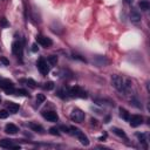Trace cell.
Instances as JSON below:
<instances>
[{
  "label": "cell",
  "instance_id": "17",
  "mask_svg": "<svg viewBox=\"0 0 150 150\" xmlns=\"http://www.w3.org/2000/svg\"><path fill=\"white\" fill-rule=\"evenodd\" d=\"M138 7H140L141 10H143V11H148V10L150 8V4H149L148 1H145V0H143V1H141V3L138 4Z\"/></svg>",
  "mask_w": 150,
  "mask_h": 150
},
{
  "label": "cell",
  "instance_id": "24",
  "mask_svg": "<svg viewBox=\"0 0 150 150\" xmlns=\"http://www.w3.org/2000/svg\"><path fill=\"white\" fill-rule=\"evenodd\" d=\"M49 133H50L52 135H56V136H60V133H59V129H57V128H55V127H53V128H50V129H49Z\"/></svg>",
  "mask_w": 150,
  "mask_h": 150
},
{
  "label": "cell",
  "instance_id": "7",
  "mask_svg": "<svg viewBox=\"0 0 150 150\" xmlns=\"http://www.w3.org/2000/svg\"><path fill=\"white\" fill-rule=\"evenodd\" d=\"M42 116H44V118H46L47 121H49V122H56L57 120H59L57 114L55 111H52V110H45V111H42Z\"/></svg>",
  "mask_w": 150,
  "mask_h": 150
},
{
  "label": "cell",
  "instance_id": "13",
  "mask_svg": "<svg viewBox=\"0 0 150 150\" xmlns=\"http://www.w3.org/2000/svg\"><path fill=\"white\" fill-rule=\"evenodd\" d=\"M130 20L133 22H138L141 20V13L137 10H131V12H130Z\"/></svg>",
  "mask_w": 150,
  "mask_h": 150
},
{
  "label": "cell",
  "instance_id": "32",
  "mask_svg": "<svg viewBox=\"0 0 150 150\" xmlns=\"http://www.w3.org/2000/svg\"><path fill=\"white\" fill-rule=\"evenodd\" d=\"M0 102H1V99H0Z\"/></svg>",
  "mask_w": 150,
  "mask_h": 150
},
{
  "label": "cell",
  "instance_id": "23",
  "mask_svg": "<svg viewBox=\"0 0 150 150\" xmlns=\"http://www.w3.org/2000/svg\"><path fill=\"white\" fill-rule=\"evenodd\" d=\"M45 89H47V91H52V89L54 88V83L53 82H46L45 86H44Z\"/></svg>",
  "mask_w": 150,
  "mask_h": 150
},
{
  "label": "cell",
  "instance_id": "9",
  "mask_svg": "<svg viewBox=\"0 0 150 150\" xmlns=\"http://www.w3.org/2000/svg\"><path fill=\"white\" fill-rule=\"evenodd\" d=\"M37 41H38V44H40L41 46H44L46 48L50 47L53 45V41L49 38H46V37H42V35H38L37 37Z\"/></svg>",
  "mask_w": 150,
  "mask_h": 150
},
{
  "label": "cell",
  "instance_id": "4",
  "mask_svg": "<svg viewBox=\"0 0 150 150\" xmlns=\"http://www.w3.org/2000/svg\"><path fill=\"white\" fill-rule=\"evenodd\" d=\"M68 96H71V97H87V94H86V92L84 91H82V89L80 88V87H73V88H71V89H68Z\"/></svg>",
  "mask_w": 150,
  "mask_h": 150
},
{
  "label": "cell",
  "instance_id": "31",
  "mask_svg": "<svg viewBox=\"0 0 150 150\" xmlns=\"http://www.w3.org/2000/svg\"><path fill=\"white\" fill-rule=\"evenodd\" d=\"M126 1H127V3H130V1H131V0H126Z\"/></svg>",
  "mask_w": 150,
  "mask_h": 150
},
{
  "label": "cell",
  "instance_id": "6",
  "mask_svg": "<svg viewBox=\"0 0 150 150\" xmlns=\"http://www.w3.org/2000/svg\"><path fill=\"white\" fill-rule=\"evenodd\" d=\"M84 117H86L84 113L82 110H80V109H74L72 111V114H71V118L73 120L74 122H77V123L82 122L83 120H84Z\"/></svg>",
  "mask_w": 150,
  "mask_h": 150
},
{
  "label": "cell",
  "instance_id": "29",
  "mask_svg": "<svg viewBox=\"0 0 150 150\" xmlns=\"http://www.w3.org/2000/svg\"><path fill=\"white\" fill-rule=\"evenodd\" d=\"M1 61H3V62H4L5 65H6V66H8V65H10V62H8V60H7L6 57H4V56L1 57Z\"/></svg>",
  "mask_w": 150,
  "mask_h": 150
},
{
  "label": "cell",
  "instance_id": "28",
  "mask_svg": "<svg viewBox=\"0 0 150 150\" xmlns=\"http://www.w3.org/2000/svg\"><path fill=\"white\" fill-rule=\"evenodd\" d=\"M60 129L64 130L65 133H69V128H68V127H66V126H61V127H60Z\"/></svg>",
  "mask_w": 150,
  "mask_h": 150
},
{
  "label": "cell",
  "instance_id": "26",
  "mask_svg": "<svg viewBox=\"0 0 150 150\" xmlns=\"http://www.w3.org/2000/svg\"><path fill=\"white\" fill-rule=\"evenodd\" d=\"M8 116V111L6 110H0V118H6Z\"/></svg>",
  "mask_w": 150,
  "mask_h": 150
},
{
  "label": "cell",
  "instance_id": "11",
  "mask_svg": "<svg viewBox=\"0 0 150 150\" xmlns=\"http://www.w3.org/2000/svg\"><path fill=\"white\" fill-rule=\"evenodd\" d=\"M0 147L5 148V149H20L19 145L13 144V142L10 141V140H1L0 141Z\"/></svg>",
  "mask_w": 150,
  "mask_h": 150
},
{
  "label": "cell",
  "instance_id": "19",
  "mask_svg": "<svg viewBox=\"0 0 150 150\" xmlns=\"http://www.w3.org/2000/svg\"><path fill=\"white\" fill-rule=\"evenodd\" d=\"M21 82H26V83H27V86H29L31 88H35V87H37V83H35L32 79H28V80H21Z\"/></svg>",
  "mask_w": 150,
  "mask_h": 150
},
{
  "label": "cell",
  "instance_id": "25",
  "mask_svg": "<svg viewBox=\"0 0 150 150\" xmlns=\"http://www.w3.org/2000/svg\"><path fill=\"white\" fill-rule=\"evenodd\" d=\"M136 136L138 137L140 142H145V135H144V134H140V133H137V134H136Z\"/></svg>",
  "mask_w": 150,
  "mask_h": 150
},
{
  "label": "cell",
  "instance_id": "12",
  "mask_svg": "<svg viewBox=\"0 0 150 150\" xmlns=\"http://www.w3.org/2000/svg\"><path fill=\"white\" fill-rule=\"evenodd\" d=\"M5 131H6L7 134H10V135H14V134H17V133L19 131V129H18L17 126H14V124H12V123H8V124H6V127H5Z\"/></svg>",
  "mask_w": 150,
  "mask_h": 150
},
{
  "label": "cell",
  "instance_id": "14",
  "mask_svg": "<svg viewBox=\"0 0 150 150\" xmlns=\"http://www.w3.org/2000/svg\"><path fill=\"white\" fill-rule=\"evenodd\" d=\"M28 126H29V128H31L33 131H37V133H40V134H42V133H44V128H42V126H40V124H38V123L31 122Z\"/></svg>",
  "mask_w": 150,
  "mask_h": 150
},
{
  "label": "cell",
  "instance_id": "15",
  "mask_svg": "<svg viewBox=\"0 0 150 150\" xmlns=\"http://www.w3.org/2000/svg\"><path fill=\"white\" fill-rule=\"evenodd\" d=\"M19 104L18 103H14V102H8L7 103V109H8V111L10 113H12V114H15L18 110H19Z\"/></svg>",
  "mask_w": 150,
  "mask_h": 150
},
{
  "label": "cell",
  "instance_id": "5",
  "mask_svg": "<svg viewBox=\"0 0 150 150\" xmlns=\"http://www.w3.org/2000/svg\"><path fill=\"white\" fill-rule=\"evenodd\" d=\"M37 66H38L39 72H40L42 75H47V74L49 73V66L47 65V61H46V60H45L44 57L39 59V61H38Z\"/></svg>",
  "mask_w": 150,
  "mask_h": 150
},
{
  "label": "cell",
  "instance_id": "18",
  "mask_svg": "<svg viewBox=\"0 0 150 150\" xmlns=\"http://www.w3.org/2000/svg\"><path fill=\"white\" fill-rule=\"evenodd\" d=\"M113 131L117 135V136H120V137H123V138H127V136H126V134H124V131L123 130H121V129H118V128H113Z\"/></svg>",
  "mask_w": 150,
  "mask_h": 150
},
{
  "label": "cell",
  "instance_id": "22",
  "mask_svg": "<svg viewBox=\"0 0 150 150\" xmlns=\"http://www.w3.org/2000/svg\"><path fill=\"white\" fill-rule=\"evenodd\" d=\"M14 93H15L17 95H21V96H27V95H28V93L25 91V89H17Z\"/></svg>",
  "mask_w": 150,
  "mask_h": 150
},
{
  "label": "cell",
  "instance_id": "16",
  "mask_svg": "<svg viewBox=\"0 0 150 150\" xmlns=\"http://www.w3.org/2000/svg\"><path fill=\"white\" fill-rule=\"evenodd\" d=\"M120 116H121L123 120H126V121H128V120H129V113H128V110H126L124 108H120Z\"/></svg>",
  "mask_w": 150,
  "mask_h": 150
},
{
  "label": "cell",
  "instance_id": "2",
  "mask_svg": "<svg viewBox=\"0 0 150 150\" xmlns=\"http://www.w3.org/2000/svg\"><path fill=\"white\" fill-rule=\"evenodd\" d=\"M0 88L4 89L7 94H14L15 92L13 82L8 79H0Z\"/></svg>",
  "mask_w": 150,
  "mask_h": 150
},
{
  "label": "cell",
  "instance_id": "10",
  "mask_svg": "<svg viewBox=\"0 0 150 150\" xmlns=\"http://www.w3.org/2000/svg\"><path fill=\"white\" fill-rule=\"evenodd\" d=\"M12 52L17 56H22V45L20 41H15L12 45Z\"/></svg>",
  "mask_w": 150,
  "mask_h": 150
},
{
  "label": "cell",
  "instance_id": "8",
  "mask_svg": "<svg viewBox=\"0 0 150 150\" xmlns=\"http://www.w3.org/2000/svg\"><path fill=\"white\" fill-rule=\"evenodd\" d=\"M129 123H130L131 127L136 128V127H138L143 123V117L140 116V115H133L131 118H129Z\"/></svg>",
  "mask_w": 150,
  "mask_h": 150
},
{
  "label": "cell",
  "instance_id": "1",
  "mask_svg": "<svg viewBox=\"0 0 150 150\" xmlns=\"http://www.w3.org/2000/svg\"><path fill=\"white\" fill-rule=\"evenodd\" d=\"M111 83L113 86L117 89L120 93H126L129 91V88L131 87V82L120 75H113L111 76Z\"/></svg>",
  "mask_w": 150,
  "mask_h": 150
},
{
  "label": "cell",
  "instance_id": "21",
  "mask_svg": "<svg viewBox=\"0 0 150 150\" xmlns=\"http://www.w3.org/2000/svg\"><path fill=\"white\" fill-rule=\"evenodd\" d=\"M48 61H49V64H50V65H56V62H57V56H55V55H50V56L48 57Z\"/></svg>",
  "mask_w": 150,
  "mask_h": 150
},
{
  "label": "cell",
  "instance_id": "30",
  "mask_svg": "<svg viewBox=\"0 0 150 150\" xmlns=\"http://www.w3.org/2000/svg\"><path fill=\"white\" fill-rule=\"evenodd\" d=\"M32 47H33V48H32V50H33V52H37V50H38V47H37V45H33Z\"/></svg>",
  "mask_w": 150,
  "mask_h": 150
},
{
  "label": "cell",
  "instance_id": "27",
  "mask_svg": "<svg viewBox=\"0 0 150 150\" xmlns=\"http://www.w3.org/2000/svg\"><path fill=\"white\" fill-rule=\"evenodd\" d=\"M0 25H1L3 27H7L8 26V22H7V20L5 18H3L1 20H0Z\"/></svg>",
  "mask_w": 150,
  "mask_h": 150
},
{
  "label": "cell",
  "instance_id": "20",
  "mask_svg": "<svg viewBox=\"0 0 150 150\" xmlns=\"http://www.w3.org/2000/svg\"><path fill=\"white\" fill-rule=\"evenodd\" d=\"M45 100H46L45 95H44V94H39V95H38V97H37V104H38V106H40Z\"/></svg>",
  "mask_w": 150,
  "mask_h": 150
},
{
  "label": "cell",
  "instance_id": "3",
  "mask_svg": "<svg viewBox=\"0 0 150 150\" xmlns=\"http://www.w3.org/2000/svg\"><path fill=\"white\" fill-rule=\"evenodd\" d=\"M71 130H72V134L75 136V137H77L79 138V141L81 142V144H83V145H89V140H88V137L80 130V129H77V128H75V127H72V128H69Z\"/></svg>",
  "mask_w": 150,
  "mask_h": 150
}]
</instances>
